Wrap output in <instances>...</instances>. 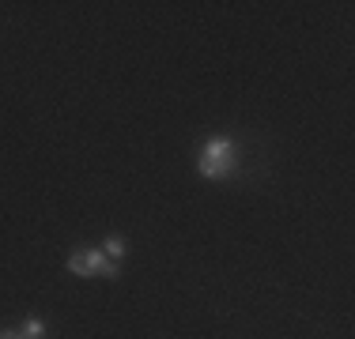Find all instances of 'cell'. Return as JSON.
Here are the masks:
<instances>
[{
	"instance_id": "1",
	"label": "cell",
	"mask_w": 355,
	"mask_h": 339,
	"mask_svg": "<svg viewBox=\"0 0 355 339\" xmlns=\"http://www.w3.org/2000/svg\"><path fill=\"white\" fill-rule=\"evenodd\" d=\"M197 170L208 181H227L239 174V140L231 136H208L197 151Z\"/></svg>"
},
{
	"instance_id": "3",
	"label": "cell",
	"mask_w": 355,
	"mask_h": 339,
	"mask_svg": "<svg viewBox=\"0 0 355 339\" xmlns=\"http://www.w3.org/2000/svg\"><path fill=\"white\" fill-rule=\"evenodd\" d=\"M103 253L117 264V260H125V253H129V241H125V237H117V234H110L106 241H103Z\"/></svg>"
},
{
	"instance_id": "4",
	"label": "cell",
	"mask_w": 355,
	"mask_h": 339,
	"mask_svg": "<svg viewBox=\"0 0 355 339\" xmlns=\"http://www.w3.org/2000/svg\"><path fill=\"white\" fill-rule=\"evenodd\" d=\"M19 336H23V339H46V324H42L38 317H27V320L19 324Z\"/></svg>"
},
{
	"instance_id": "2",
	"label": "cell",
	"mask_w": 355,
	"mask_h": 339,
	"mask_svg": "<svg viewBox=\"0 0 355 339\" xmlns=\"http://www.w3.org/2000/svg\"><path fill=\"white\" fill-rule=\"evenodd\" d=\"M69 271L72 275H83V279H117V264L106 257L103 249H87V245H80V249H72L69 257Z\"/></svg>"
},
{
	"instance_id": "5",
	"label": "cell",
	"mask_w": 355,
	"mask_h": 339,
	"mask_svg": "<svg viewBox=\"0 0 355 339\" xmlns=\"http://www.w3.org/2000/svg\"><path fill=\"white\" fill-rule=\"evenodd\" d=\"M0 339H23L19 328H0Z\"/></svg>"
}]
</instances>
